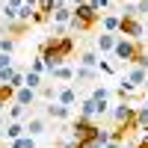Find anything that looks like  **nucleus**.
<instances>
[{
    "mask_svg": "<svg viewBox=\"0 0 148 148\" xmlns=\"http://www.w3.org/2000/svg\"><path fill=\"white\" fill-rule=\"evenodd\" d=\"M74 53V39L71 36H47V39L39 45V56L45 59L47 71H53L59 65H65Z\"/></svg>",
    "mask_w": 148,
    "mask_h": 148,
    "instance_id": "nucleus-1",
    "label": "nucleus"
},
{
    "mask_svg": "<svg viewBox=\"0 0 148 148\" xmlns=\"http://www.w3.org/2000/svg\"><path fill=\"white\" fill-rule=\"evenodd\" d=\"M95 24H101V12H95L89 3H83V6L74 9V18H71V24H68V30H71V33H89Z\"/></svg>",
    "mask_w": 148,
    "mask_h": 148,
    "instance_id": "nucleus-2",
    "label": "nucleus"
},
{
    "mask_svg": "<svg viewBox=\"0 0 148 148\" xmlns=\"http://www.w3.org/2000/svg\"><path fill=\"white\" fill-rule=\"evenodd\" d=\"M110 113H113V121H116V127H125L127 133L130 130H136V107L133 104H116L113 110H110Z\"/></svg>",
    "mask_w": 148,
    "mask_h": 148,
    "instance_id": "nucleus-3",
    "label": "nucleus"
},
{
    "mask_svg": "<svg viewBox=\"0 0 148 148\" xmlns=\"http://www.w3.org/2000/svg\"><path fill=\"white\" fill-rule=\"evenodd\" d=\"M98 133H101V127H98L92 119H83V116H77V119L71 121V136L77 139V142H83V139H95Z\"/></svg>",
    "mask_w": 148,
    "mask_h": 148,
    "instance_id": "nucleus-4",
    "label": "nucleus"
},
{
    "mask_svg": "<svg viewBox=\"0 0 148 148\" xmlns=\"http://www.w3.org/2000/svg\"><path fill=\"white\" fill-rule=\"evenodd\" d=\"M119 36H121V39H130V42H139L142 36H145V27H142V21H139V18H125V15H121Z\"/></svg>",
    "mask_w": 148,
    "mask_h": 148,
    "instance_id": "nucleus-5",
    "label": "nucleus"
},
{
    "mask_svg": "<svg viewBox=\"0 0 148 148\" xmlns=\"http://www.w3.org/2000/svg\"><path fill=\"white\" fill-rule=\"evenodd\" d=\"M56 104H62V107H74L77 104V89L74 86H62V89H56Z\"/></svg>",
    "mask_w": 148,
    "mask_h": 148,
    "instance_id": "nucleus-6",
    "label": "nucleus"
},
{
    "mask_svg": "<svg viewBox=\"0 0 148 148\" xmlns=\"http://www.w3.org/2000/svg\"><path fill=\"white\" fill-rule=\"evenodd\" d=\"M71 116V110L68 107H62V104H56V101H51L45 107V119H56V121H65Z\"/></svg>",
    "mask_w": 148,
    "mask_h": 148,
    "instance_id": "nucleus-7",
    "label": "nucleus"
},
{
    "mask_svg": "<svg viewBox=\"0 0 148 148\" xmlns=\"http://www.w3.org/2000/svg\"><path fill=\"white\" fill-rule=\"evenodd\" d=\"M24 127H27V136H33V139H36V136H42V133L47 130V119H45V116H33Z\"/></svg>",
    "mask_w": 148,
    "mask_h": 148,
    "instance_id": "nucleus-8",
    "label": "nucleus"
},
{
    "mask_svg": "<svg viewBox=\"0 0 148 148\" xmlns=\"http://www.w3.org/2000/svg\"><path fill=\"white\" fill-rule=\"evenodd\" d=\"M125 77H127L133 86H136V89H142V86H145V80H148V68H142V65H130Z\"/></svg>",
    "mask_w": 148,
    "mask_h": 148,
    "instance_id": "nucleus-9",
    "label": "nucleus"
},
{
    "mask_svg": "<svg viewBox=\"0 0 148 148\" xmlns=\"http://www.w3.org/2000/svg\"><path fill=\"white\" fill-rule=\"evenodd\" d=\"M36 101H39V92H33V89H27V86H21V89L15 92V101H12V104H21V107H33Z\"/></svg>",
    "mask_w": 148,
    "mask_h": 148,
    "instance_id": "nucleus-10",
    "label": "nucleus"
},
{
    "mask_svg": "<svg viewBox=\"0 0 148 148\" xmlns=\"http://www.w3.org/2000/svg\"><path fill=\"white\" fill-rule=\"evenodd\" d=\"M116 42H119V33H101V36H98V51H101V53H113Z\"/></svg>",
    "mask_w": 148,
    "mask_h": 148,
    "instance_id": "nucleus-11",
    "label": "nucleus"
},
{
    "mask_svg": "<svg viewBox=\"0 0 148 148\" xmlns=\"http://www.w3.org/2000/svg\"><path fill=\"white\" fill-rule=\"evenodd\" d=\"M3 133H6L9 142H15V139H21V136H27V127H24V121H9V125L3 127Z\"/></svg>",
    "mask_w": 148,
    "mask_h": 148,
    "instance_id": "nucleus-12",
    "label": "nucleus"
},
{
    "mask_svg": "<svg viewBox=\"0 0 148 148\" xmlns=\"http://www.w3.org/2000/svg\"><path fill=\"white\" fill-rule=\"evenodd\" d=\"M47 74H51L53 80H59V83H71V80H74V68H71L68 62L59 65V68H53V71H47Z\"/></svg>",
    "mask_w": 148,
    "mask_h": 148,
    "instance_id": "nucleus-13",
    "label": "nucleus"
},
{
    "mask_svg": "<svg viewBox=\"0 0 148 148\" xmlns=\"http://www.w3.org/2000/svg\"><path fill=\"white\" fill-rule=\"evenodd\" d=\"M121 15H101V33H119Z\"/></svg>",
    "mask_w": 148,
    "mask_h": 148,
    "instance_id": "nucleus-14",
    "label": "nucleus"
},
{
    "mask_svg": "<svg viewBox=\"0 0 148 148\" xmlns=\"http://www.w3.org/2000/svg\"><path fill=\"white\" fill-rule=\"evenodd\" d=\"M6 125H9V121H24V119H27V107H21V104H12L9 110H6Z\"/></svg>",
    "mask_w": 148,
    "mask_h": 148,
    "instance_id": "nucleus-15",
    "label": "nucleus"
},
{
    "mask_svg": "<svg viewBox=\"0 0 148 148\" xmlns=\"http://www.w3.org/2000/svg\"><path fill=\"white\" fill-rule=\"evenodd\" d=\"M24 86L33 89V92H39L45 86V80H42V74H36V71H24Z\"/></svg>",
    "mask_w": 148,
    "mask_h": 148,
    "instance_id": "nucleus-16",
    "label": "nucleus"
},
{
    "mask_svg": "<svg viewBox=\"0 0 148 148\" xmlns=\"http://www.w3.org/2000/svg\"><path fill=\"white\" fill-rule=\"evenodd\" d=\"M80 116L83 119H95L98 116V104L92 101V98H83V101H80Z\"/></svg>",
    "mask_w": 148,
    "mask_h": 148,
    "instance_id": "nucleus-17",
    "label": "nucleus"
},
{
    "mask_svg": "<svg viewBox=\"0 0 148 148\" xmlns=\"http://www.w3.org/2000/svg\"><path fill=\"white\" fill-rule=\"evenodd\" d=\"M98 62H101V59H98L95 51H83V53H80V65H83V68H95V71H98Z\"/></svg>",
    "mask_w": 148,
    "mask_h": 148,
    "instance_id": "nucleus-18",
    "label": "nucleus"
},
{
    "mask_svg": "<svg viewBox=\"0 0 148 148\" xmlns=\"http://www.w3.org/2000/svg\"><path fill=\"white\" fill-rule=\"evenodd\" d=\"M95 77H98L95 68H83V65H80L77 71H74V80H77V83H89V80H95Z\"/></svg>",
    "mask_w": 148,
    "mask_h": 148,
    "instance_id": "nucleus-19",
    "label": "nucleus"
},
{
    "mask_svg": "<svg viewBox=\"0 0 148 148\" xmlns=\"http://www.w3.org/2000/svg\"><path fill=\"white\" fill-rule=\"evenodd\" d=\"M110 95H113V89H107V86H95V89H92V101H98V104H101V101H110Z\"/></svg>",
    "mask_w": 148,
    "mask_h": 148,
    "instance_id": "nucleus-20",
    "label": "nucleus"
},
{
    "mask_svg": "<svg viewBox=\"0 0 148 148\" xmlns=\"http://www.w3.org/2000/svg\"><path fill=\"white\" fill-rule=\"evenodd\" d=\"M136 130H148V107H136Z\"/></svg>",
    "mask_w": 148,
    "mask_h": 148,
    "instance_id": "nucleus-21",
    "label": "nucleus"
},
{
    "mask_svg": "<svg viewBox=\"0 0 148 148\" xmlns=\"http://www.w3.org/2000/svg\"><path fill=\"white\" fill-rule=\"evenodd\" d=\"M30 30V24H24V21H15V24H6V33L12 36V39H15V36H24Z\"/></svg>",
    "mask_w": 148,
    "mask_h": 148,
    "instance_id": "nucleus-22",
    "label": "nucleus"
},
{
    "mask_svg": "<svg viewBox=\"0 0 148 148\" xmlns=\"http://www.w3.org/2000/svg\"><path fill=\"white\" fill-rule=\"evenodd\" d=\"M12 51H15V39H12V36H3V39H0V53L12 56Z\"/></svg>",
    "mask_w": 148,
    "mask_h": 148,
    "instance_id": "nucleus-23",
    "label": "nucleus"
},
{
    "mask_svg": "<svg viewBox=\"0 0 148 148\" xmlns=\"http://www.w3.org/2000/svg\"><path fill=\"white\" fill-rule=\"evenodd\" d=\"M39 98H42V101H56V86H42V89H39Z\"/></svg>",
    "mask_w": 148,
    "mask_h": 148,
    "instance_id": "nucleus-24",
    "label": "nucleus"
},
{
    "mask_svg": "<svg viewBox=\"0 0 148 148\" xmlns=\"http://www.w3.org/2000/svg\"><path fill=\"white\" fill-rule=\"evenodd\" d=\"M27 71H36V74H47V65H45V59L42 56H36V59H30V68Z\"/></svg>",
    "mask_w": 148,
    "mask_h": 148,
    "instance_id": "nucleus-25",
    "label": "nucleus"
},
{
    "mask_svg": "<svg viewBox=\"0 0 148 148\" xmlns=\"http://www.w3.org/2000/svg\"><path fill=\"white\" fill-rule=\"evenodd\" d=\"M0 101H15V89H12V86L9 83H0Z\"/></svg>",
    "mask_w": 148,
    "mask_h": 148,
    "instance_id": "nucleus-26",
    "label": "nucleus"
},
{
    "mask_svg": "<svg viewBox=\"0 0 148 148\" xmlns=\"http://www.w3.org/2000/svg\"><path fill=\"white\" fill-rule=\"evenodd\" d=\"M9 148H36V139L33 136H21L15 142H9Z\"/></svg>",
    "mask_w": 148,
    "mask_h": 148,
    "instance_id": "nucleus-27",
    "label": "nucleus"
},
{
    "mask_svg": "<svg viewBox=\"0 0 148 148\" xmlns=\"http://www.w3.org/2000/svg\"><path fill=\"white\" fill-rule=\"evenodd\" d=\"M98 71H101V74H116V65L107 62V59H101V62H98Z\"/></svg>",
    "mask_w": 148,
    "mask_h": 148,
    "instance_id": "nucleus-28",
    "label": "nucleus"
},
{
    "mask_svg": "<svg viewBox=\"0 0 148 148\" xmlns=\"http://www.w3.org/2000/svg\"><path fill=\"white\" fill-rule=\"evenodd\" d=\"M136 3V18L139 15H148V0H133Z\"/></svg>",
    "mask_w": 148,
    "mask_h": 148,
    "instance_id": "nucleus-29",
    "label": "nucleus"
},
{
    "mask_svg": "<svg viewBox=\"0 0 148 148\" xmlns=\"http://www.w3.org/2000/svg\"><path fill=\"white\" fill-rule=\"evenodd\" d=\"M3 68H12V56H6V53H0V71Z\"/></svg>",
    "mask_w": 148,
    "mask_h": 148,
    "instance_id": "nucleus-30",
    "label": "nucleus"
},
{
    "mask_svg": "<svg viewBox=\"0 0 148 148\" xmlns=\"http://www.w3.org/2000/svg\"><path fill=\"white\" fill-rule=\"evenodd\" d=\"M77 148H101L95 139H83V142H77Z\"/></svg>",
    "mask_w": 148,
    "mask_h": 148,
    "instance_id": "nucleus-31",
    "label": "nucleus"
},
{
    "mask_svg": "<svg viewBox=\"0 0 148 148\" xmlns=\"http://www.w3.org/2000/svg\"><path fill=\"white\" fill-rule=\"evenodd\" d=\"M3 3H6V6H9V9H15V12H18V9H21V6H24V0H3Z\"/></svg>",
    "mask_w": 148,
    "mask_h": 148,
    "instance_id": "nucleus-32",
    "label": "nucleus"
},
{
    "mask_svg": "<svg viewBox=\"0 0 148 148\" xmlns=\"http://www.w3.org/2000/svg\"><path fill=\"white\" fill-rule=\"evenodd\" d=\"M65 3H68L71 9H77V6H83V3H89V0H65Z\"/></svg>",
    "mask_w": 148,
    "mask_h": 148,
    "instance_id": "nucleus-33",
    "label": "nucleus"
},
{
    "mask_svg": "<svg viewBox=\"0 0 148 148\" xmlns=\"http://www.w3.org/2000/svg\"><path fill=\"white\" fill-rule=\"evenodd\" d=\"M136 148H148V130H145V133H142V139H139V142H136Z\"/></svg>",
    "mask_w": 148,
    "mask_h": 148,
    "instance_id": "nucleus-34",
    "label": "nucleus"
},
{
    "mask_svg": "<svg viewBox=\"0 0 148 148\" xmlns=\"http://www.w3.org/2000/svg\"><path fill=\"white\" fill-rule=\"evenodd\" d=\"M104 148H121V142H107Z\"/></svg>",
    "mask_w": 148,
    "mask_h": 148,
    "instance_id": "nucleus-35",
    "label": "nucleus"
},
{
    "mask_svg": "<svg viewBox=\"0 0 148 148\" xmlns=\"http://www.w3.org/2000/svg\"><path fill=\"white\" fill-rule=\"evenodd\" d=\"M3 113H6V101H0V119H3Z\"/></svg>",
    "mask_w": 148,
    "mask_h": 148,
    "instance_id": "nucleus-36",
    "label": "nucleus"
},
{
    "mask_svg": "<svg viewBox=\"0 0 148 148\" xmlns=\"http://www.w3.org/2000/svg\"><path fill=\"white\" fill-rule=\"evenodd\" d=\"M142 89H145V95H148V80H145V86H142Z\"/></svg>",
    "mask_w": 148,
    "mask_h": 148,
    "instance_id": "nucleus-37",
    "label": "nucleus"
},
{
    "mask_svg": "<svg viewBox=\"0 0 148 148\" xmlns=\"http://www.w3.org/2000/svg\"><path fill=\"white\" fill-rule=\"evenodd\" d=\"M142 107H148V95H145V104H142Z\"/></svg>",
    "mask_w": 148,
    "mask_h": 148,
    "instance_id": "nucleus-38",
    "label": "nucleus"
},
{
    "mask_svg": "<svg viewBox=\"0 0 148 148\" xmlns=\"http://www.w3.org/2000/svg\"><path fill=\"white\" fill-rule=\"evenodd\" d=\"M0 3H3V0H0Z\"/></svg>",
    "mask_w": 148,
    "mask_h": 148,
    "instance_id": "nucleus-39",
    "label": "nucleus"
}]
</instances>
